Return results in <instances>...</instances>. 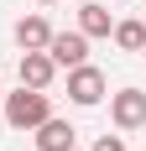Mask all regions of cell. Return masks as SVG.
Instances as JSON below:
<instances>
[{
  "label": "cell",
  "mask_w": 146,
  "mask_h": 151,
  "mask_svg": "<svg viewBox=\"0 0 146 151\" xmlns=\"http://www.w3.org/2000/svg\"><path fill=\"white\" fill-rule=\"evenodd\" d=\"M47 115H52L47 89H16V94H5V125H11V130H37Z\"/></svg>",
  "instance_id": "1"
},
{
  "label": "cell",
  "mask_w": 146,
  "mask_h": 151,
  "mask_svg": "<svg viewBox=\"0 0 146 151\" xmlns=\"http://www.w3.org/2000/svg\"><path fill=\"white\" fill-rule=\"evenodd\" d=\"M68 99L78 109H94L110 99V78L94 68V63H78V68H68Z\"/></svg>",
  "instance_id": "2"
},
{
  "label": "cell",
  "mask_w": 146,
  "mask_h": 151,
  "mask_svg": "<svg viewBox=\"0 0 146 151\" xmlns=\"http://www.w3.org/2000/svg\"><path fill=\"white\" fill-rule=\"evenodd\" d=\"M110 120H115V130L120 136H131V130H141L146 125V89H120V94H110Z\"/></svg>",
  "instance_id": "3"
},
{
  "label": "cell",
  "mask_w": 146,
  "mask_h": 151,
  "mask_svg": "<svg viewBox=\"0 0 146 151\" xmlns=\"http://www.w3.org/2000/svg\"><path fill=\"white\" fill-rule=\"evenodd\" d=\"M47 58L58 63V68H78V63H89V37H84L78 26H73V31H52Z\"/></svg>",
  "instance_id": "4"
},
{
  "label": "cell",
  "mask_w": 146,
  "mask_h": 151,
  "mask_svg": "<svg viewBox=\"0 0 146 151\" xmlns=\"http://www.w3.org/2000/svg\"><path fill=\"white\" fill-rule=\"evenodd\" d=\"M31 136H37V151H73V146H78V130H73L63 115H47Z\"/></svg>",
  "instance_id": "5"
},
{
  "label": "cell",
  "mask_w": 146,
  "mask_h": 151,
  "mask_svg": "<svg viewBox=\"0 0 146 151\" xmlns=\"http://www.w3.org/2000/svg\"><path fill=\"white\" fill-rule=\"evenodd\" d=\"M16 73H21V89H52V78H58V63L47 58V52H21Z\"/></svg>",
  "instance_id": "6"
},
{
  "label": "cell",
  "mask_w": 146,
  "mask_h": 151,
  "mask_svg": "<svg viewBox=\"0 0 146 151\" xmlns=\"http://www.w3.org/2000/svg\"><path fill=\"white\" fill-rule=\"evenodd\" d=\"M11 37H16V47H21V52H47L52 26H47V16H21V21L11 26Z\"/></svg>",
  "instance_id": "7"
},
{
  "label": "cell",
  "mask_w": 146,
  "mask_h": 151,
  "mask_svg": "<svg viewBox=\"0 0 146 151\" xmlns=\"http://www.w3.org/2000/svg\"><path fill=\"white\" fill-rule=\"evenodd\" d=\"M78 31H84V37H110V31H115V16H110V5H99V0H84V5H78Z\"/></svg>",
  "instance_id": "8"
},
{
  "label": "cell",
  "mask_w": 146,
  "mask_h": 151,
  "mask_svg": "<svg viewBox=\"0 0 146 151\" xmlns=\"http://www.w3.org/2000/svg\"><path fill=\"white\" fill-rule=\"evenodd\" d=\"M110 37H115L120 52H146V21H141V16H136V21H115Z\"/></svg>",
  "instance_id": "9"
},
{
  "label": "cell",
  "mask_w": 146,
  "mask_h": 151,
  "mask_svg": "<svg viewBox=\"0 0 146 151\" xmlns=\"http://www.w3.org/2000/svg\"><path fill=\"white\" fill-rule=\"evenodd\" d=\"M94 151H125V136H99V141H94Z\"/></svg>",
  "instance_id": "10"
},
{
  "label": "cell",
  "mask_w": 146,
  "mask_h": 151,
  "mask_svg": "<svg viewBox=\"0 0 146 151\" xmlns=\"http://www.w3.org/2000/svg\"><path fill=\"white\" fill-rule=\"evenodd\" d=\"M37 5H52V0H37Z\"/></svg>",
  "instance_id": "11"
},
{
  "label": "cell",
  "mask_w": 146,
  "mask_h": 151,
  "mask_svg": "<svg viewBox=\"0 0 146 151\" xmlns=\"http://www.w3.org/2000/svg\"><path fill=\"white\" fill-rule=\"evenodd\" d=\"M73 151H78V146H73Z\"/></svg>",
  "instance_id": "12"
},
{
  "label": "cell",
  "mask_w": 146,
  "mask_h": 151,
  "mask_svg": "<svg viewBox=\"0 0 146 151\" xmlns=\"http://www.w3.org/2000/svg\"><path fill=\"white\" fill-rule=\"evenodd\" d=\"M141 21H146V16H141Z\"/></svg>",
  "instance_id": "13"
}]
</instances>
